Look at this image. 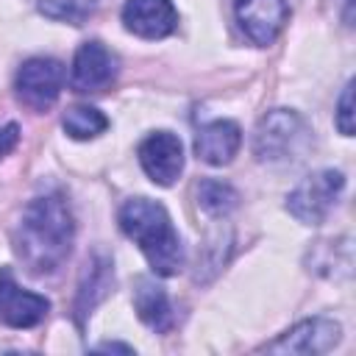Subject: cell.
<instances>
[{"mask_svg": "<svg viewBox=\"0 0 356 356\" xmlns=\"http://www.w3.org/2000/svg\"><path fill=\"white\" fill-rule=\"evenodd\" d=\"M236 19L253 44H273L289 19V0H234Z\"/></svg>", "mask_w": 356, "mask_h": 356, "instance_id": "9c48e42d", "label": "cell"}, {"mask_svg": "<svg viewBox=\"0 0 356 356\" xmlns=\"http://www.w3.org/2000/svg\"><path fill=\"white\" fill-rule=\"evenodd\" d=\"M134 309H136V317L147 328H153L159 334L170 331V325H172V306H170V298H167L164 286H159L153 278L139 275L134 281Z\"/></svg>", "mask_w": 356, "mask_h": 356, "instance_id": "4fadbf2b", "label": "cell"}, {"mask_svg": "<svg viewBox=\"0 0 356 356\" xmlns=\"http://www.w3.org/2000/svg\"><path fill=\"white\" fill-rule=\"evenodd\" d=\"M75 239V220L70 211V203L64 195L50 192L42 197H33L17 222L14 234V250L33 275H50L56 273Z\"/></svg>", "mask_w": 356, "mask_h": 356, "instance_id": "6da1fadb", "label": "cell"}, {"mask_svg": "<svg viewBox=\"0 0 356 356\" xmlns=\"http://www.w3.org/2000/svg\"><path fill=\"white\" fill-rule=\"evenodd\" d=\"M95 350H120V353H134L131 345H122V342H100L95 345Z\"/></svg>", "mask_w": 356, "mask_h": 356, "instance_id": "ffe728a7", "label": "cell"}, {"mask_svg": "<svg viewBox=\"0 0 356 356\" xmlns=\"http://www.w3.org/2000/svg\"><path fill=\"white\" fill-rule=\"evenodd\" d=\"M139 164L147 178L159 186H172L184 170V147L181 139L170 131H156L139 145Z\"/></svg>", "mask_w": 356, "mask_h": 356, "instance_id": "ba28073f", "label": "cell"}, {"mask_svg": "<svg viewBox=\"0 0 356 356\" xmlns=\"http://www.w3.org/2000/svg\"><path fill=\"white\" fill-rule=\"evenodd\" d=\"M120 228L139 245L159 275H175L184 267V245L167 209L150 197H131L120 209Z\"/></svg>", "mask_w": 356, "mask_h": 356, "instance_id": "7a4b0ae2", "label": "cell"}, {"mask_svg": "<svg viewBox=\"0 0 356 356\" xmlns=\"http://www.w3.org/2000/svg\"><path fill=\"white\" fill-rule=\"evenodd\" d=\"M309 145H312L309 125L298 111H289V108H275L264 114L253 134V153L259 161H267V164L303 159Z\"/></svg>", "mask_w": 356, "mask_h": 356, "instance_id": "3957f363", "label": "cell"}, {"mask_svg": "<svg viewBox=\"0 0 356 356\" xmlns=\"http://www.w3.org/2000/svg\"><path fill=\"white\" fill-rule=\"evenodd\" d=\"M242 145V131L234 120H214L209 125H203L195 136V153L200 161L211 164V167H222L228 164L236 150Z\"/></svg>", "mask_w": 356, "mask_h": 356, "instance_id": "7c38bea8", "label": "cell"}, {"mask_svg": "<svg viewBox=\"0 0 356 356\" xmlns=\"http://www.w3.org/2000/svg\"><path fill=\"white\" fill-rule=\"evenodd\" d=\"M342 189H345V175L339 170L312 172L286 195V211L303 225H320L331 214Z\"/></svg>", "mask_w": 356, "mask_h": 356, "instance_id": "277c9868", "label": "cell"}, {"mask_svg": "<svg viewBox=\"0 0 356 356\" xmlns=\"http://www.w3.org/2000/svg\"><path fill=\"white\" fill-rule=\"evenodd\" d=\"M122 22L142 39H164L178 25V11L170 0H125Z\"/></svg>", "mask_w": 356, "mask_h": 356, "instance_id": "8fae6325", "label": "cell"}, {"mask_svg": "<svg viewBox=\"0 0 356 356\" xmlns=\"http://www.w3.org/2000/svg\"><path fill=\"white\" fill-rule=\"evenodd\" d=\"M117 78V58L100 42H83L72 58L70 83L75 92H103Z\"/></svg>", "mask_w": 356, "mask_h": 356, "instance_id": "30bf717a", "label": "cell"}, {"mask_svg": "<svg viewBox=\"0 0 356 356\" xmlns=\"http://www.w3.org/2000/svg\"><path fill=\"white\" fill-rule=\"evenodd\" d=\"M95 3L97 0H39V11L58 22L83 25L95 11Z\"/></svg>", "mask_w": 356, "mask_h": 356, "instance_id": "e0dca14e", "label": "cell"}, {"mask_svg": "<svg viewBox=\"0 0 356 356\" xmlns=\"http://www.w3.org/2000/svg\"><path fill=\"white\" fill-rule=\"evenodd\" d=\"M17 97L33 108V111H47L64 86V64L47 56H36L28 58L19 70H17Z\"/></svg>", "mask_w": 356, "mask_h": 356, "instance_id": "5b68a950", "label": "cell"}, {"mask_svg": "<svg viewBox=\"0 0 356 356\" xmlns=\"http://www.w3.org/2000/svg\"><path fill=\"white\" fill-rule=\"evenodd\" d=\"M61 125H64L67 136H72V139H95L97 134H103L108 128V120L95 106H72L64 111Z\"/></svg>", "mask_w": 356, "mask_h": 356, "instance_id": "9a60e30c", "label": "cell"}, {"mask_svg": "<svg viewBox=\"0 0 356 356\" xmlns=\"http://www.w3.org/2000/svg\"><path fill=\"white\" fill-rule=\"evenodd\" d=\"M114 284V273H111V259L106 256H95L89 259L81 284H78V298H75V320L78 325H83V320L92 314V309L108 295Z\"/></svg>", "mask_w": 356, "mask_h": 356, "instance_id": "5bb4252c", "label": "cell"}, {"mask_svg": "<svg viewBox=\"0 0 356 356\" xmlns=\"http://www.w3.org/2000/svg\"><path fill=\"white\" fill-rule=\"evenodd\" d=\"M50 312V300L44 295L28 292L17 284L8 267H0V323L8 328H33Z\"/></svg>", "mask_w": 356, "mask_h": 356, "instance_id": "8992f818", "label": "cell"}, {"mask_svg": "<svg viewBox=\"0 0 356 356\" xmlns=\"http://www.w3.org/2000/svg\"><path fill=\"white\" fill-rule=\"evenodd\" d=\"M197 203L206 214L211 217H222L228 214L231 209H236L239 203V195L231 184H222V181H214V178H206L197 184Z\"/></svg>", "mask_w": 356, "mask_h": 356, "instance_id": "2e32d148", "label": "cell"}, {"mask_svg": "<svg viewBox=\"0 0 356 356\" xmlns=\"http://www.w3.org/2000/svg\"><path fill=\"white\" fill-rule=\"evenodd\" d=\"M19 142V125L17 122H8L0 128V156H8Z\"/></svg>", "mask_w": 356, "mask_h": 356, "instance_id": "d6986e66", "label": "cell"}, {"mask_svg": "<svg viewBox=\"0 0 356 356\" xmlns=\"http://www.w3.org/2000/svg\"><path fill=\"white\" fill-rule=\"evenodd\" d=\"M337 128L342 136H353V83L348 81L342 95H339V106H337Z\"/></svg>", "mask_w": 356, "mask_h": 356, "instance_id": "ac0fdd59", "label": "cell"}, {"mask_svg": "<svg viewBox=\"0 0 356 356\" xmlns=\"http://www.w3.org/2000/svg\"><path fill=\"white\" fill-rule=\"evenodd\" d=\"M339 323L328 320V317H309L298 325H292L289 331H284L275 342H267L264 350L270 353H298V356H317V353H328L337 342H339Z\"/></svg>", "mask_w": 356, "mask_h": 356, "instance_id": "52a82bcc", "label": "cell"}]
</instances>
